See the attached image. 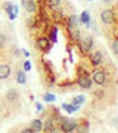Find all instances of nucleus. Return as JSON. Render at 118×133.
Returning <instances> with one entry per match:
<instances>
[{"label":"nucleus","mask_w":118,"mask_h":133,"mask_svg":"<svg viewBox=\"0 0 118 133\" xmlns=\"http://www.w3.org/2000/svg\"><path fill=\"white\" fill-rule=\"evenodd\" d=\"M30 70H31V62L25 61V64H24V71H30Z\"/></svg>","instance_id":"nucleus-25"},{"label":"nucleus","mask_w":118,"mask_h":133,"mask_svg":"<svg viewBox=\"0 0 118 133\" xmlns=\"http://www.w3.org/2000/svg\"><path fill=\"white\" fill-rule=\"evenodd\" d=\"M37 109H38V111H43V105L41 104H37Z\"/></svg>","instance_id":"nucleus-29"},{"label":"nucleus","mask_w":118,"mask_h":133,"mask_svg":"<svg viewBox=\"0 0 118 133\" xmlns=\"http://www.w3.org/2000/svg\"><path fill=\"white\" fill-rule=\"evenodd\" d=\"M90 62H92V65L94 66H99L100 64H102V61H103V55H102V52H94V53H90Z\"/></svg>","instance_id":"nucleus-7"},{"label":"nucleus","mask_w":118,"mask_h":133,"mask_svg":"<svg viewBox=\"0 0 118 133\" xmlns=\"http://www.w3.org/2000/svg\"><path fill=\"white\" fill-rule=\"evenodd\" d=\"M93 44H94V40H93L92 36H87V37H84L83 40H80V49L84 53L90 52V50L93 49Z\"/></svg>","instance_id":"nucleus-3"},{"label":"nucleus","mask_w":118,"mask_h":133,"mask_svg":"<svg viewBox=\"0 0 118 133\" xmlns=\"http://www.w3.org/2000/svg\"><path fill=\"white\" fill-rule=\"evenodd\" d=\"M77 84L80 86L81 89H86V90H89L92 84H93V81L90 78L89 76H80L78 77V80H77Z\"/></svg>","instance_id":"nucleus-5"},{"label":"nucleus","mask_w":118,"mask_h":133,"mask_svg":"<svg viewBox=\"0 0 118 133\" xmlns=\"http://www.w3.org/2000/svg\"><path fill=\"white\" fill-rule=\"evenodd\" d=\"M31 127L34 129V132L38 133V132H41V127H43V123H41V120H34L33 123H31Z\"/></svg>","instance_id":"nucleus-15"},{"label":"nucleus","mask_w":118,"mask_h":133,"mask_svg":"<svg viewBox=\"0 0 118 133\" xmlns=\"http://www.w3.org/2000/svg\"><path fill=\"white\" fill-rule=\"evenodd\" d=\"M80 22H81V24H86L87 27H90V15H89V12H87V10H84V12L81 14Z\"/></svg>","instance_id":"nucleus-13"},{"label":"nucleus","mask_w":118,"mask_h":133,"mask_svg":"<svg viewBox=\"0 0 118 133\" xmlns=\"http://www.w3.org/2000/svg\"><path fill=\"white\" fill-rule=\"evenodd\" d=\"M13 55H15V58L19 56V50H18V49H15V50H13Z\"/></svg>","instance_id":"nucleus-28"},{"label":"nucleus","mask_w":118,"mask_h":133,"mask_svg":"<svg viewBox=\"0 0 118 133\" xmlns=\"http://www.w3.org/2000/svg\"><path fill=\"white\" fill-rule=\"evenodd\" d=\"M21 5H22L24 8H25V5H27V0H21Z\"/></svg>","instance_id":"nucleus-30"},{"label":"nucleus","mask_w":118,"mask_h":133,"mask_svg":"<svg viewBox=\"0 0 118 133\" xmlns=\"http://www.w3.org/2000/svg\"><path fill=\"white\" fill-rule=\"evenodd\" d=\"M16 81H18L19 84H25V83H27V76H25V72L24 71L16 72Z\"/></svg>","instance_id":"nucleus-16"},{"label":"nucleus","mask_w":118,"mask_h":133,"mask_svg":"<svg viewBox=\"0 0 118 133\" xmlns=\"http://www.w3.org/2000/svg\"><path fill=\"white\" fill-rule=\"evenodd\" d=\"M111 48H112L114 55H118V42H117V40H114V42H112V44H111Z\"/></svg>","instance_id":"nucleus-23"},{"label":"nucleus","mask_w":118,"mask_h":133,"mask_svg":"<svg viewBox=\"0 0 118 133\" xmlns=\"http://www.w3.org/2000/svg\"><path fill=\"white\" fill-rule=\"evenodd\" d=\"M89 2H93V0H89Z\"/></svg>","instance_id":"nucleus-32"},{"label":"nucleus","mask_w":118,"mask_h":133,"mask_svg":"<svg viewBox=\"0 0 118 133\" xmlns=\"http://www.w3.org/2000/svg\"><path fill=\"white\" fill-rule=\"evenodd\" d=\"M92 81H93L94 84L98 86H103L106 84V81H108V77H106V72L102 71V70H98V71H94L93 74H92Z\"/></svg>","instance_id":"nucleus-1"},{"label":"nucleus","mask_w":118,"mask_h":133,"mask_svg":"<svg viewBox=\"0 0 118 133\" xmlns=\"http://www.w3.org/2000/svg\"><path fill=\"white\" fill-rule=\"evenodd\" d=\"M10 76V66L8 64H2L0 65V80H5Z\"/></svg>","instance_id":"nucleus-10"},{"label":"nucleus","mask_w":118,"mask_h":133,"mask_svg":"<svg viewBox=\"0 0 118 133\" xmlns=\"http://www.w3.org/2000/svg\"><path fill=\"white\" fill-rule=\"evenodd\" d=\"M56 33H58L56 27H55V28H52V31H50V40H52L53 43H56Z\"/></svg>","instance_id":"nucleus-22"},{"label":"nucleus","mask_w":118,"mask_h":133,"mask_svg":"<svg viewBox=\"0 0 118 133\" xmlns=\"http://www.w3.org/2000/svg\"><path fill=\"white\" fill-rule=\"evenodd\" d=\"M61 132H65V133H70V132H75L77 127H78V123H77L75 120H66L65 123H62L61 126Z\"/></svg>","instance_id":"nucleus-4"},{"label":"nucleus","mask_w":118,"mask_h":133,"mask_svg":"<svg viewBox=\"0 0 118 133\" xmlns=\"http://www.w3.org/2000/svg\"><path fill=\"white\" fill-rule=\"evenodd\" d=\"M22 133H36V132H34L33 127H27V129H24L22 130Z\"/></svg>","instance_id":"nucleus-26"},{"label":"nucleus","mask_w":118,"mask_h":133,"mask_svg":"<svg viewBox=\"0 0 118 133\" xmlns=\"http://www.w3.org/2000/svg\"><path fill=\"white\" fill-rule=\"evenodd\" d=\"M5 44H6V36L0 33V49L5 48Z\"/></svg>","instance_id":"nucleus-24"},{"label":"nucleus","mask_w":118,"mask_h":133,"mask_svg":"<svg viewBox=\"0 0 118 133\" xmlns=\"http://www.w3.org/2000/svg\"><path fill=\"white\" fill-rule=\"evenodd\" d=\"M43 99L46 101V102H55L56 101V96L52 95V93H46V95L43 96Z\"/></svg>","instance_id":"nucleus-21"},{"label":"nucleus","mask_w":118,"mask_h":133,"mask_svg":"<svg viewBox=\"0 0 118 133\" xmlns=\"http://www.w3.org/2000/svg\"><path fill=\"white\" fill-rule=\"evenodd\" d=\"M3 9L8 15H12L13 14V5H12V2H6L5 5H3Z\"/></svg>","instance_id":"nucleus-19"},{"label":"nucleus","mask_w":118,"mask_h":133,"mask_svg":"<svg viewBox=\"0 0 118 133\" xmlns=\"http://www.w3.org/2000/svg\"><path fill=\"white\" fill-rule=\"evenodd\" d=\"M70 37H71L72 42H78V40H80V31L75 30V28L70 30Z\"/></svg>","instance_id":"nucleus-17"},{"label":"nucleus","mask_w":118,"mask_h":133,"mask_svg":"<svg viewBox=\"0 0 118 133\" xmlns=\"http://www.w3.org/2000/svg\"><path fill=\"white\" fill-rule=\"evenodd\" d=\"M36 44H37V48L40 49V50H43V52H47V50L50 49V40L47 37H38Z\"/></svg>","instance_id":"nucleus-6"},{"label":"nucleus","mask_w":118,"mask_h":133,"mask_svg":"<svg viewBox=\"0 0 118 133\" xmlns=\"http://www.w3.org/2000/svg\"><path fill=\"white\" fill-rule=\"evenodd\" d=\"M41 132H49V133L56 132V129H55V118L53 117H49L46 120V123L43 124V127H41Z\"/></svg>","instance_id":"nucleus-8"},{"label":"nucleus","mask_w":118,"mask_h":133,"mask_svg":"<svg viewBox=\"0 0 118 133\" xmlns=\"http://www.w3.org/2000/svg\"><path fill=\"white\" fill-rule=\"evenodd\" d=\"M103 2H105V3H109V2H111V0H103Z\"/></svg>","instance_id":"nucleus-31"},{"label":"nucleus","mask_w":118,"mask_h":133,"mask_svg":"<svg viewBox=\"0 0 118 133\" xmlns=\"http://www.w3.org/2000/svg\"><path fill=\"white\" fill-rule=\"evenodd\" d=\"M24 9H27L28 14H36L37 9H38V6H37V3H36V0H27V5H25Z\"/></svg>","instance_id":"nucleus-11"},{"label":"nucleus","mask_w":118,"mask_h":133,"mask_svg":"<svg viewBox=\"0 0 118 133\" xmlns=\"http://www.w3.org/2000/svg\"><path fill=\"white\" fill-rule=\"evenodd\" d=\"M6 99L9 101V102H16L19 99V92L16 89H9L8 93H6Z\"/></svg>","instance_id":"nucleus-9"},{"label":"nucleus","mask_w":118,"mask_h":133,"mask_svg":"<svg viewBox=\"0 0 118 133\" xmlns=\"http://www.w3.org/2000/svg\"><path fill=\"white\" fill-rule=\"evenodd\" d=\"M66 25H68V31L75 27V25H77V16H75V15H71L70 18L66 19Z\"/></svg>","instance_id":"nucleus-14"},{"label":"nucleus","mask_w":118,"mask_h":133,"mask_svg":"<svg viewBox=\"0 0 118 133\" xmlns=\"http://www.w3.org/2000/svg\"><path fill=\"white\" fill-rule=\"evenodd\" d=\"M22 53H24V56H25V58L30 56V52H28V50H22Z\"/></svg>","instance_id":"nucleus-27"},{"label":"nucleus","mask_w":118,"mask_h":133,"mask_svg":"<svg viewBox=\"0 0 118 133\" xmlns=\"http://www.w3.org/2000/svg\"><path fill=\"white\" fill-rule=\"evenodd\" d=\"M84 95H78V96H75V98H74V99H72V105H78V107H80L81 104H83V102H84Z\"/></svg>","instance_id":"nucleus-20"},{"label":"nucleus","mask_w":118,"mask_h":133,"mask_svg":"<svg viewBox=\"0 0 118 133\" xmlns=\"http://www.w3.org/2000/svg\"><path fill=\"white\" fill-rule=\"evenodd\" d=\"M100 21L105 25H112L115 22V14L112 9H105L100 12Z\"/></svg>","instance_id":"nucleus-2"},{"label":"nucleus","mask_w":118,"mask_h":133,"mask_svg":"<svg viewBox=\"0 0 118 133\" xmlns=\"http://www.w3.org/2000/svg\"><path fill=\"white\" fill-rule=\"evenodd\" d=\"M47 5H49V8L53 10H56L59 6H61V0H47Z\"/></svg>","instance_id":"nucleus-18"},{"label":"nucleus","mask_w":118,"mask_h":133,"mask_svg":"<svg viewBox=\"0 0 118 133\" xmlns=\"http://www.w3.org/2000/svg\"><path fill=\"white\" fill-rule=\"evenodd\" d=\"M62 108L65 109L66 112H68V114H72V112H75V111H78V109H80V107H78V105H72V104H62Z\"/></svg>","instance_id":"nucleus-12"}]
</instances>
